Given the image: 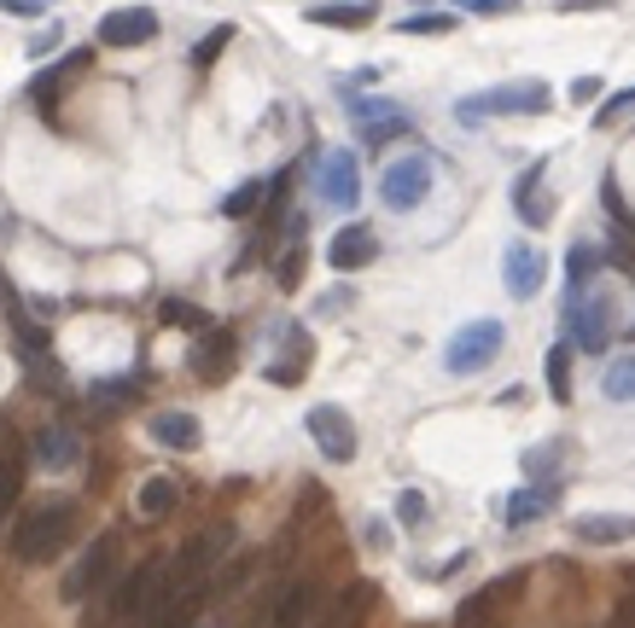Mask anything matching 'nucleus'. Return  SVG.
I'll use <instances>...</instances> for the list:
<instances>
[{
	"instance_id": "nucleus-1",
	"label": "nucleus",
	"mask_w": 635,
	"mask_h": 628,
	"mask_svg": "<svg viewBox=\"0 0 635 628\" xmlns=\"http://www.w3.org/2000/svg\"><path fill=\"white\" fill-rule=\"evenodd\" d=\"M76 530V506L71 501H41L12 524V558L19 565H47Z\"/></svg>"
},
{
	"instance_id": "nucleus-2",
	"label": "nucleus",
	"mask_w": 635,
	"mask_h": 628,
	"mask_svg": "<svg viewBox=\"0 0 635 628\" xmlns=\"http://www.w3.org/2000/svg\"><path fill=\"white\" fill-rule=\"evenodd\" d=\"M501 344H508V327H501V320H466V327L443 344V372L473 379V372H484L501 355Z\"/></svg>"
},
{
	"instance_id": "nucleus-3",
	"label": "nucleus",
	"mask_w": 635,
	"mask_h": 628,
	"mask_svg": "<svg viewBox=\"0 0 635 628\" xmlns=\"http://www.w3.org/2000/svg\"><path fill=\"white\" fill-rule=\"evenodd\" d=\"M548 94L542 82H508L496 94H473L461 99V123H478V116H530V111H548Z\"/></svg>"
},
{
	"instance_id": "nucleus-4",
	"label": "nucleus",
	"mask_w": 635,
	"mask_h": 628,
	"mask_svg": "<svg viewBox=\"0 0 635 628\" xmlns=\"http://www.w3.org/2000/svg\"><path fill=\"white\" fill-rule=\"evenodd\" d=\"M111 565H117V535H94L88 547H82V558H76V565L64 570V582H59L64 605H82V600H94V588H106Z\"/></svg>"
},
{
	"instance_id": "nucleus-5",
	"label": "nucleus",
	"mask_w": 635,
	"mask_h": 628,
	"mask_svg": "<svg viewBox=\"0 0 635 628\" xmlns=\"http://www.w3.org/2000/svg\"><path fill=\"white\" fill-rule=\"evenodd\" d=\"M158 588H163V558H146V565H135L117 582L111 593V611L106 617L111 623H135V617H152V605H158Z\"/></svg>"
},
{
	"instance_id": "nucleus-6",
	"label": "nucleus",
	"mask_w": 635,
	"mask_h": 628,
	"mask_svg": "<svg viewBox=\"0 0 635 628\" xmlns=\"http://www.w3.org/2000/svg\"><path fill=\"white\" fill-rule=\"evenodd\" d=\"M315 193H321V204H332V210H356L362 204V163L356 151L339 146L321 158V175H315Z\"/></svg>"
},
{
	"instance_id": "nucleus-7",
	"label": "nucleus",
	"mask_w": 635,
	"mask_h": 628,
	"mask_svg": "<svg viewBox=\"0 0 635 628\" xmlns=\"http://www.w3.org/2000/svg\"><path fill=\"white\" fill-rule=\"evenodd\" d=\"M426 193H431V158H396L386 175H379V198L391 204V210H420L426 204Z\"/></svg>"
},
{
	"instance_id": "nucleus-8",
	"label": "nucleus",
	"mask_w": 635,
	"mask_h": 628,
	"mask_svg": "<svg viewBox=\"0 0 635 628\" xmlns=\"http://www.w3.org/2000/svg\"><path fill=\"white\" fill-rule=\"evenodd\" d=\"M565 332H572V344H583L589 355H600V349L612 344V303L572 292V303H565Z\"/></svg>"
},
{
	"instance_id": "nucleus-9",
	"label": "nucleus",
	"mask_w": 635,
	"mask_h": 628,
	"mask_svg": "<svg viewBox=\"0 0 635 628\" xmlns=\"http://www.w3.org/2000/svg\"><path fill=\"white\" fill-rule=\"evenodd\" d=\"M309 436H315V448L327 454L332 466H350L356 460V426H350V414L344 407H332V402H321V407H309Z\"/></svg>"
},
{
	"instance_id": "nucleus-10",
	"label": "nucleus",
	"mask_w": 635,
	"mask_h": 628,
	"mask_svg": "<svg viewBox=\"0 0 635 628\" xmlns=\"http://www.w3.org/2000/svg\"><path fill=\"white\" fill-rule=\"evenodd\" d=\"M542 280H548V262H542V250H537V245L513 239L508 250H501V285H508V297L530 303V297L542 292Z\"/></svg>"
},
{
	"instance_id": "nucleus-11",
	"label": "nucleus",
	"mask_w": 635,
	"mask_h": 628,
	"mask_svg": "<svg viewBox=\"0 0 635 628\" xmlns=\"http://www.w3.org/2000/svg\"><path fill=\"white\" fill-rule=\"evenodd\" d=\"M158 36V12L152 7H117L99 19V47H146Z\"/></svg>"
},
{
	"instance_id": "nucleus-12",
	"label": "nucleus",
	"mask_w": 635,
	"mask_h": 628,
	"mask_svg": "<svg viewBox=\"0 0 635 628\" xmlns=\"http://www.w3.org/2000/svg\"><path fill=\"white\" fill-rule=\"evenodd\" d=\"M379 257V239H374V227H362V222H350L332 233V245H327V268H339V274H350V268H367Z\"/></svg>"
},
{
	"instance_id": "nucleus-13",
	"label": "nucleus",
	"mask_w": 635,
	"mask_h": 628,
	"mask_svg": "<svg viewBox=\"0 0 635 628\" xmlns=\"http://www.w3.org/2000/svg\"><path fill=\"white\" fill-rule=\"evenodd\" d=\"M572 535L583 541V547H618V541H635V518L624 513H589L572 524Z\"/></svg>"
},
{
	"instance_id": "nucleus-14",
	"label": "nucleus",
	"mask_w": 635,
	"mask_h": 628,
	"mask_svg": "<svg viewBox=\"0 0 635 628\" xmlns=\"http://www.w3.org/2000/svg\"><path fill=\"white\" fill-rule=\"evenodd\" d=\"M315 605H321V588H315V582H292L274 600V611H269V628H309Z\"/></svg>"
},
{
	"instance_id": "nucleus-15",
	"label": "nucleus",
	"mask_w": 635,
	"mask_h": 628,
	"mask_svg": "<svg viewBox=\"0 0 635 628\" xmlns=\"http://www.w3.org/2000/svg\"><path fill=\"white\" fill-rule=\"evenodd\" d=\"M36 460H41L47 471H71V466L82 460V436H76L71 426H47V431H36Z\"/></svg>"
},
{
	"instance_id": "nucleus-16",
	"label": "nucleus",
	"mask_w": 635,
	"mask_h": 628,
	"mask_svg": "<svg viewBox=\"0 0 635 628\" xmlns=\"http://www.w3.org/2000/svg\"><path fill=\"white\" fill-rule=\"evenodd\" d=\"M198 436H205V431H198L193 414H158V419H152V443L170 448V454H193Z\"/></svg>"
},
{
	"instance_id": "nucleus-17",
	"label": "nucleus",
	"mask_w": 635,
	"mask_h": 628,
	"mask_svg": "<svg viewBox=\"0 0 635 628\" xmlns=\"http://www.w3.org/2000/svg\"><path fill=\"white\" fill-rule=\"evenodd\" d=\"M175 506H181V483H175V478H146V483L135 489V513H141L146 524L170 518Z\"/></svg>"
},
{
	"instance_id": "nucleus-18",
	"label": "nucleus",
	"mask_w": 635,
	"mask_h": 628,
	"mask_svg": "<svg viewBox=\"0 0 635 628\" xmlns=\"http://www.w3.org/2000/svg\"><path fill=\"white\" fill-rule=\"evenodd\" d=\"M600 396L607 402H635V349L607 361V372H600Z\"/></svg>"
},
{
	"instance_id": "nucleus-19",
	"label": "nucleus",
	"mask_w": 635,
	"mask_h": 628,
	"mask_svg": "<svg viewBox=\"0 0 635 628\" xmlns=\"http://www.w3.org/2000/svg\"><path fill=\"white\" fill-rule=\"evenodd\" d=\"M19 495H24V454L19 448H0V524L12 518V506H19Z\"/></svg>"
},
{
	"instance_id": "nucleus-20",
	"label": "nucleus",
	"mask_w": 635,
	"mask_h": 628,
	"mask_svg": "<svg viewBox=\"0 0 635 628\" xmlns=\"http://www.w3.org/2000/svg\"><path fill=\"white\" fill-rule=\"evenodd\" d=\"M356 116L367 123V140H391V134H403V128H408V111L374 106V99H356Z\"/></svg>"
},
{
	"instance_id": "nucleus-21",
	"label": "nucleus",
	"mask_w": 635,
	"mask_h": 628,
	"mask_svg": "<svg viewBox=\"0 0 635 628\" xmlns=\"http://www.w3.org/2000/svg\"><path fill=\"white\" fill-rule=\"evenodd\" d=\"M537 175H542V163H537V169H525V175L513 181V204H520V216H525L530 227H542V216H548V198L537 193Z\"/></svg>"
},
{
	"instance_id": "nucleus-22",
	"label": "nucleus",
	"mask_w": 635,
	"mask_h": 628,
	"mask_svg": "<svg viewBox=\"0 0 635 628\" xmlns=\"http://www.w3.org/2000/svg\"><path fill=\"white\" fill-rule=\"evenodd\" d=\"M309 24H327V29H362L374 24V7L356 0V7H309Z\"/></svg>"
},
{
	"instance_id": "nucleus-23",
	"label": "nucleus",
	"mask_w": 635,
	"mask_h": 628,
	"mask_svg": "<svg viewBox=\"0 0 635 628\" xmlns=\"http://www.w3.org/2000/svg\"><path fill=\"white\" fill-rule=\"evenodd\" d=\"M548 396H554V402H572V344H554V349H548Z\"/></svg>"
},
{
	"instance_id": "nucleus-24",
	"label": "nucleus",
	"mask_w": 635,
	"mask_h": 628,
	"mask_svg": "<svg viewBox=\"0 0 635 628\" xmlns=\"http://www.w3.org/2000/svg\"><path fill=\"white\" fill-rule=\"evenodd\" d=\"M595 268H600V245H572L565 250V280H572V292H583V285L595 280Z\"/></svg>"
},
{
	"instance_id": "nucleus-25",
	"label": "nucleus",
	"mask_w": 635,
	"mask_h": 628,
	"mask_svg": "<svg viewBox=\"0 0 635 628\" xmlns=\"http://www.w3.org/2000/svg\"><path fill=\"white\" fill-rule=\"evenodd\" d=\"M228 355H233V337H228V332H210L205 344H198V372H205V379H222V372H228Z\"/></svg>"
},
{
	"instance_id": "nucleus-26",
	"label": "nucleus",
	"mask_w": 635,
	"mask_h": 628,
	"mask_svg": "<svg viewBox=\"0 0 635 628\" xmlns=\"http://www.w3.org/2000/svg\"><path fill=\"white\" fill-rule=\"evenodd\" d=\"M262 198H269V181H245V186H233V193L222 198V216H251V210H262Z\"/></svg>"
},
{
	"instance_id": "nucleus-27",
	"label": "nucleus",
	"mask_w": 635,
	"mask_h": 628,
	"mask_svg": "<svg viewBox=\"0 0 635 628\" xmlns=\"http://www.w3.org/2000/svg\"><path fill=\"white\" fill-rule=\"evenodd\" d=\"M548 501H554V495H548V489H520V495L508 501V524H513V530H520V524L542 518V513H548Z\"/></svg>"
},
{
	"instance_id": "nucleus-28",
	"label": "nucleus",
	"mask_w": 635,
	"mask_h": 628,
	"mask_svg": "<svg viewBox=\"0 0 635 628\" xmlns=\"http://www.w3.org/2000/svg\"><path fill=\"white\" fill-rule=\"evenodd\" d=\"M367 600H374V588L356 582V588H350L344 600H339V611L327 617V628H356V623H362V611H367Z\"/></svg>"
},
{
	"instance_id": "nucleus-29",
	"label": "nucleus",
	"mask_w": 635,
	"mask_h": 628,
	"mask_svg": "<svg viewBox=\"0 0 635 628\" xmlns=\"http://www.w3.org/2000/svg\"><path fill=\"white\" fill-rule=\"evenodd\" d=\"M403 36H449L455 29V12H414V19L396 24Z\"/></svg>"
},
{
	"instance_id": "nucleus-30",
	"label": "nucleus",
	"mask_w": 635,
	"mask_h": 628,
	"mask_svg": "<svg viewBox=\"0 0 635 628\" xmlns=\"http://www.w3.org/2000/svg\"><path fill=\"white\" fill-rule=\"evenodd\" d=\"M396 518H403V530H420L426 524V495L420 489H403V495H396Z\"/></svg>"
},
{
	"instance_id": "nucleus-31",
	"label": "nucleus",
	"mask_w": 635,
	"mask_h": 628,
	"mask_svg": "<svg viewBox=\"0 0 635 628\" xmlns=\"http://www.w3.org/2000/svg\"><path fill=\"white\" fill-rule=\"evenodd\" d=\"M228 41H233V24H216V29H210V36H205V41H198V47H193V64H198V71H205V64H210L216 53H222V47H228Z\"/></svg>"
},
{
	"instance_id": "nucleus-32",
	"label": "nucleus",
	"mask_w": 635,
	"mask_h": 628,
	"mask_svg": "<svg viewBox=\"0 0 635 628\" xmlns=\"http://www.w3.org/2000/svg\"><path fill=\"white\" fill-rule=\"evenodd\" d=\"M630 106H635V88H630V94H612V99H607V106H600V111H595V128H612V123H618V116H630Z\"/></svg>"
},
{
	"instance_id": "nucleus-33",
	"label": "nucleus",
	"mask_w": 635,
	"mask_h": 628,
	"mask_svg": "<svg viewBox=\"0 0 635 628\" xmlns=\"http://www.w3.org/2000/svg\"><path fill=\"white\" fill-rule=\"evenodd\" d=\"M163 320H170V327H205V309H193V303H163Z\"/></svg>"
},
{
	"instance_id": "nucleus-34",
	"label": "nucleus",
	"mask_w": 635,
	"mask_h": 628,
	"mask_svg": "<svg viewBox=\"0 0 635 628\" xmlns=\"http://www.w3.org/2000/svg\"><path fill=\"white\" fill-rule=\"evenodd\" d=\"M565 99H572V106H595V99H600V76H577Z\"/></svg>"
},
{
	"instance_id": "nucleus-35",
	"label": "nucleus",
	"mask_w": 635,
	"mask_h": 628,
	"mask_svg": "<svg viewBox=\"0 0 635 628\" xmlns=\"http://www.w3.org/2000/svg\"><path fill=\"white\" fill-rule=\"evenodd\" d=\"M129 396H135V384H94V402H129Z\"/></svg>"
},
{
	"instance_id": "nucleus-36",
	"label": "nucleus",
	"mask_w": 635,
	"mask_h": 628,
	"mask_svg": "<svg viewBox=\"0 0 635 628\" xmlns=\"http://www.w3.org/2000/svg\"><path fill=\"white\" fill-rule=\"evenodd\" d=\"M297 268H304V250H292V257H280V285H286V292L297 285Z\"/></svg>"
},
{
	"instance_id": "nucleus-37",
	"label": "nucleus",
	"mask_w": 635,
	"mask_h": 628,
	"mask_svg": "<svg viewBox=\"0 0 635 628\" xmlns=\"http://www.w3.org/2000/svg\"><path fill=\"white\" fill-rule=\"evenodd\" d=\"M47 0H0V12H12V19H29V12H41Z\"/></svg>"
},
{
	"instance_id": "nucleus-38",
	"label": "nucleus",
	"mask_w": 635,
	"mask_h": 628,
	"mask_svg": "<svg viewBox=\"0 0 635 628\" xmlns=\"http://www.w3.org/2000/svg\"><path fill=\"white\" fill-rule=\"evenodd\" d=\"M461 7H466V12H513L520 0H461Z\"/></svg>"
},
{
	"instance_id": "nucleus-39",
	"label": "nucleus",
	"mask_w": 635,
	"mask_h": 628,
	"mask_svg": "<svg viewBox=\"0 0 635 628\" xmlns=\"http://www.w3.org/2000/svg\"><path fill=\"white\" fill-rule=\"evenodd\" d=\"M560 12H577V7H612V0H554Z\"/></svg>"
}]
</instances>
